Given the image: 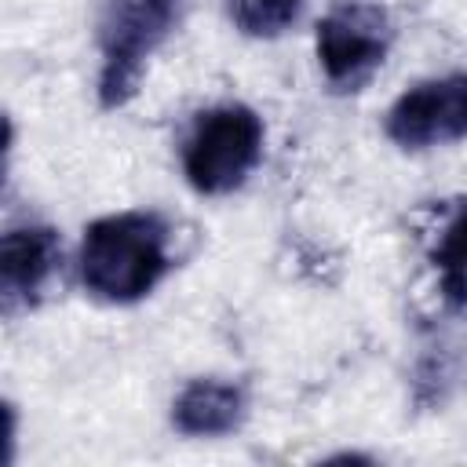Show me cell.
<instances>
[{
    "mask_svg": "<svg viewBox=\"0 0 467 467\" xmlns=\"http://www.w3.org/2000/svg\"><path fill=\"white\" fill-rule=\"evenodd\" d=\"M394 40L387 7L343 0L317 22V62L332 91H361Z\"/></svg>",
    "mask_w": 467,
    "mask_h": 467,
    "instance_id": "4",
    "label": "cell"
},
{
    "mask_svg": "<svg viewBox=\"0 0 467 467\" xmlns=\"http://www.w3.org/2000/svg\"><path fill=\"white\" fill-rule=\"evenodd\" d=\"M62 263V241L51 226L29 223L11 226L0 237V296L4 310L15 314L18 306H33L40 292L51 285Z\"/></svg>",
    "mask_w": 467,
    "mask_h": 467,
    "instance_id": "6",
    "label": "cell"
},
{
    "mask_svg": "<svg viewBox=\"0 0 467 467\" xmlns=\"http://www.w3.org/2000/svg\"><path fill=\"white\" fill-rule=\"evenodd\" d=\"M179 22V0H106L99 15V102L124 106L142 80L150 55Z\"/></svg>",
    "mask_w": 467,
    "mask_h": 467,
    "instance_id": "3",
    "label": "cell"
},
{
    "mask_svg": "<svg viewBox=\"0 0 467 467\" xmlns=\"http://www.w3.org/2000/svg\"><path fill=\"white\" fill-rule=\"evenodd\" d=\"M263 157V120L252 106L201 109L182 139V175L197 193H234Z\"/></svg>",
    "mask_w": 467,
    "mask_h": 467,
    "instance_id": "2",
    "label": "cell"
},
{
    "mask_svg": "<svg viewBox=\"0 0 467 467\" xmlns=\"http://www.w3.org/2000/svg\"><path fill=\"white\" fill-rule=\"evenodd\" d=\"M387 135L401 150H434L467 139V73L409 88L387 113Z\"/></svg>",
    "mask_w": 467,
    "mask_h": 467,
    "instance_id": "5",
    "label": "cell"
},
{
    "mask_svg": "<svg viewBox=\"0 0 467 467\" xmlns=\"http://www.w3.org/2000/svg\"><path fill=\"white\" fill-rule=\"evenodd\" d=\"M80 281L102 303H135L150 296L171 266V226L157 212L102 215L80 241Z\"/></svg>",
    "mask_w": 467,
    "mask_h": 467,
    "instance_id": "1",
    "label": "cell"
},
{
    "mask_svg": "<svg viewBox=\"0 0 467 467\" xmlns=\"http://www.w3.org/2000/svg\"><path fill=\"white\" fill-rule=\"evenodd\" d=\"M434 266L441 270V292L452 306L467 303V204L449 215L431 248Z\"/></svg>",
    "mask_w": 467,
    "mask_h": 467,
    "instance_id": "8",
    "label": "cell"
},
{
    "mask_svg": "<svg viewBox=\"0 0 467 467\" xmlns=\"http://www.w3.org/2000/svg\"><path fill=\"white\" fill-rule=\"evenodd\" d=\"M248 390L234 379L197 376L171 401V423L186 438H219L244 423Z\"/></svg>",
    "mask_w": 467,
    "mask_h": 467,
    "instance_id": "7",
    "label": "cell"
},
{
    "mask_svg": "<svg viewBox=\"0 0 467 467\" xmlns=\"http://www.w3.org/2000/svg\"><path fill=\"white\" fill-rule=\"evenodd\" d=\"M299 7H303L299 0H226L230 22L244 36H263V40L292 29L299 18Z\"/></svg>",
    "mask_w": 467,
    "mask_h": 467,
    "instance_id": "9",
    "label": "cell"
}]
</instances>
